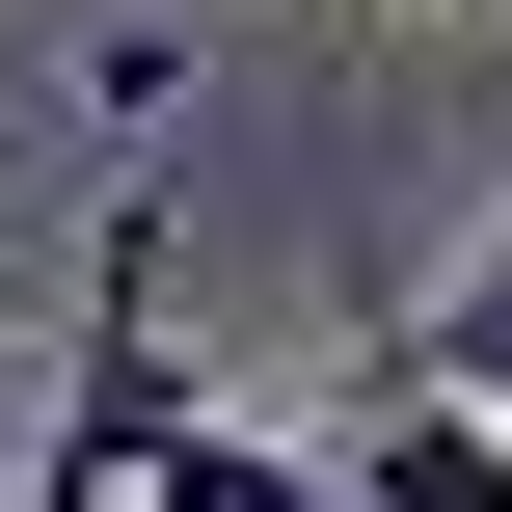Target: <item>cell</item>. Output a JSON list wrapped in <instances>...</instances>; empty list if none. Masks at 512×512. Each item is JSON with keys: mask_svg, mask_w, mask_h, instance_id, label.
<instances>
[{"mask_svg": "<svg viewBox=\"0 0 512 512\" xmlns=\"http://www.w3.org/2000/svg\"><path fill=\"white\" fill-rule=\"evenodd\" d=\"M324 512H512V432H486V405H432V378H378L351 459H324Z\"/></svg>", "mask_w": 512, "mask_h": 512, "instance_id": "cell-1", "label": "cell"}, {"mask_svg": "<svg viewBox=\"0 0 512 512\" xmlns=\"http://www.w3.org/2000/svg\"><path fill=\"white\" fill-rule=\"evenodd\" d=\"M135 512H324V459H270V432L162 405V432H135Z\"/></svg>", "mask_w": 512, "mask_h": 512, "instance_id": "cell-2", "label": "cell"}, {"mask_svg": "<svg viewBox=\"0 0 512 512\" xmlns=\"http://www.w3.org/2000/svg\"><path fill=\"white\" fill-rule=\"evenodd\" d=\"M405 378H432V405H486V432H512V216H486V270H459V297L405 324Z\"/></svg>", "mask_w": 512, "mask_h": 512, "instance_id": "cell-3", "label": "cell"}, {"mask_svg": "<svg viewBox=\"0 0 512 512\" xmlns=\"http://www.w3.org/2000/svg\"><path fill=\"white\" fill-rule=\"evenodd\" d=\"M0 351H27V324H0Z\"/></svg>", "mask_w": 512, "mask_h": 512, "instance_id": "cell-4", "label": "cell"}]
</instances>
